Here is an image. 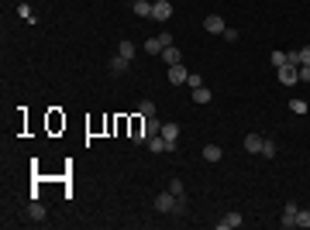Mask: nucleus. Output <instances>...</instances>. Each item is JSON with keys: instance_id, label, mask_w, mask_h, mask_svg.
Returning a JSON list of instances; mask_svg holds the SVG:
<instances>
[{"instance_id": "f257e3e1", "label": "nucleus", "mask_w": 310, "mask_h": 230, "mask_svg": "<svg viewBox=\"0 0 310 230\" xmlns=\"http://www.w3.org/2000/svg\"><path fill=\"white\" fill-rule=\"evenodd\" d=\"M155 210H158V213H183V210H186V203H183V196L158 192V196H155Z\"/></svg>"}, {"instance_id": "f03ea898", "label": "nucleus", "mask_w": 310, "mask_h": 230, "mask_svg": "<svg viewBox=\"0 0 310 230\" xmlns=\"http://www.w3.org/2000/svg\"><path fill=\"white\" fill-rule=\"evenodd\" d=\"M297 69H300V66H290V62H286V66H279V69H276V76H279V82H283V86H297V82H300Z\"/></svg>"}, {"instance_id": "7ed1b4c3", "label": "nucleus", "mask_w": 310, "mask_h": 230, "mask_svg": "<svg viewBox=\"0 0 310 230\" xmlns=\"http://www.w3.org/2000/svg\"><path fill=\"white\" fill-rule=\"evenodd\" d=\"M224 28H228V24H224L221 14H207V17H204V31H207V35H224Z\"/></svg>"}, {"instance_id": "20e7f679", "label": "nucleus", "mask_w": 310, "mask_h": 230, "mask_svg": "<svg viewBox=\"0 0 310 230\" xmlns=\"http://www.w3.org/2000/svg\"><path fill=\"white\" fill-rule=\"evenodd\" d=\"M162 138H165V152H176V145H179V124H162Z\"/></svg>"}, {"instance_id": "39448f33", "label": "nucleus", "mask_w": 310, "mask_h": 230, "mask_svg": "<svg viewBox=\"0 0 310 230\" xmlns=\"http://www.w3.org/2000/svg\"><path fill=\"white\" fill-rule=\"evenodd\" d=\"M152 17L165 24V21L172 17V3H169V0H152Z\"/></svg>"}, {"instance_id": "423d86ee", "label": "nucleus", "mask_w": 310, "mask_h": 230, "mask_svg": "<svg viewBox=\"0 0 310 230\" xmlns=\"http://www.w3.org/2000/svg\"><path fill=\"white\" fill-rule=\"evenodd\" d=\"M297 210H300L297 203H286V206H283V220H279V224H283V230H293V227H297Z\"/></svg>"}, {"instance_id": "0eeeda50", "label": "nucleus", "mask_w": 310, "mask_h": 230, "mask_svg": "<svg viewBox=\"0 0 310 230\" xmlns=\"http://www.w3.org/2000/svg\"><path fill=\"white\" fill-rule=\"evenodd\" d=\"M165 45H172V38H169V35L162 31L158 38H152V41H145V52H149V55H158V52H162Z\"/></svg>"}, {"instance_id": "6e6552de", "label": "nucleus", "mask_w": 310, "mask_h": 230, "mask_svg": "<svg viewBox=\"0 0 310 230\" xmlns=\"http://www.w3.org/2000/svg\"><path fill=\"white\" fill-rule=\"evenodd\" d=\"M186 79H190V69H186L183 62L169 66V82H172V86H179V82H186Z\"/></svg>"}, {"instance_id": "1a4fd4ad", "label": "nucleus", "mask_w": 310, "mask_h": 230, "mask_svg": "<svg viewBox=\"0 0 310 230\" xmlns=\"http://www.w3.org/2000/svg\"><path fill=\"white\" fill-rule=\"evenodd\" d=\"M158 55H162V62H165V66H176V62H183V55H179V48H176V45H165Z\"/></svg>"}, {"instance_id": "9d476101", "label": "nucleus", "mask_w": 310, "mask_h": 230, "mask_svg": "<svg viewBox=\"0 0 310 230\" xmlns=\"http://www.w3.org/2000/svg\"><path fill=\"white\" fill-rule=\"evenodd\" d=\"M241 224H245L241 213H228L224 220H217V230H234V227H241Z\"/></svg>"}, {"instance_id": "9b49d317", "label": "nucleus", "mask_w": 310, "mask_h": 230, "mask_svg": "<svg viewBox=\"0 0 310 230\" xmlns=\"http://www.w3.org/2000/svg\"><path fill=\"white\" fill-rule=\"evenodd\" d=\"M262 141H265L262 134H248V138H245V152L248 154H262Z\"/></svg>"}, {"instance_id": "f8f14e48", "label": "nucleus", "mask_w": 310, "mask_h": 230, "mask_svg": "<svg viewBox=\"0 0 310 230\" xmlns=\"http://www.w3.org/2000/svg\"><path fill=\"white\" fill-rule=\"evenodd\" d=\"M155 134H162V120L158 117H145V141L155 138Z\"/></svg>"}, {"instance_id": "ddd939ff", "label": "nucleus", "mask_w": 310, "mask_h": 230, "mask_svg": "<svg viewBox=\"0 0 310 230\" xmlns=\"http://www.w3.org/2000/svg\"><path fill=\"white\" fill-rule=\"evenodd\" d=\"M210 100H214V93H210L207 86H197V89H193V103H197V107H204V103H210Z\"/></svg>"}, {"instance_id": "4468645a", "label": "nucleus", "mask_w": 310, "mask_h": 230, "mask_svg": "<svg viewBox=\"0 0 310 230\" xmlns=\"http://www.w3.org/2000/svg\"><path fill=\"white\" fill-rule=\"evenodd\" d=\"M131 10H135L138 17H152V0H135Z\"/></svg>"}, {"instance_id": "2eb2a0df", "label": "nucleus", "mask_w": 310, "mask_h": 230, "mask_svg": "<svg viewBox=\"0 0 310 230\" xmlns=\"http://www.w3.org/2000/svg\"><path fill=\"white\" fill-rule=\"evenodd\" d=\"M28 220H35V224H42V220H45V206H42L38 199L28 206Z\"/></svg>"}, {"instance_id": "dca6fc26", "label": "nucleus", "mask_w": 310, "mask_h": 230, "mask_svg": "<svg viewBox=\"0 0 310 230\" xmlns=\"http://www.w3.org/2000/svg\"><path fill=\"white\" fill-rule=\"evenodd\" d=\"M221 158H224L221 145H207V148H204V161H221Z\"/></svg>"}, {"instance_id": "f3484780", "label": "nucleus", "mask_w": 310, "mask_h": 230, "mask_svg": "<svg viewBox=\"0 0 310 230\" xmlns=\"http://www.w3.org/2000/svg\"><path fill=\"white\" fill-rule=\"evenodd\" d=\"M145 145H149V152H152V154H162V152H165V138H162V134H155V138H149Z\"/></svg>"}, {"instance_id": "a211bd4d", "label": "nucleus", "mask_w": 310, "mask_h": 230, "mask_svg": "<svg viewBox=\"0 0 310 230\" xmlns=\"http://www.w3.org/2000/svg\"><path fill=\"white\" fill-rule=\"evenodd\" d=\"M117 55H124V59L131 62V59H135V41H128V38H124V41L117 45Z\"/></svg>"}, {"instance_id": "6ab92c4d", "label": "nucleus", "mask_w": 310, "mask_h": 230, "mask_svg": "<svg viewBox=\"0 0 310 230\" xmlns=\"http://www.w3.org/2000/svg\"><path fill=\"white\" fill-rule=\"evenodd\" d=\"M290 114H297V117H304V114H307V100H300V96H293V100H290Z\"/></svg>"}, {"instance_id": "aec40b11", "label": "nucleus", "mask_w": 310, "mask_h": 230, "mask_svg": "<svg viewBox=\"0 0 310 230\" xmlns=\"http://www.w3.org/2000/svg\"><path fill=\"white\" fill-rule=\"evenodd\" d=\"M128 66H131V62H128L124 55H114V59H110V69H114V73H128Z\"/></svg>"}, {"instance_id": "412c9836", "label": "nucleus", "mask_w": 310, "mask_h": 230, "mask_svg": "<svg viewBox=\"0 0 310 230\" xmlns=\"http://www.w3.org/2000/svg\"><path fill=\"white\" fill-rule=\"evenodd\" d=\"M276 152H279V148H276V141H272V138H265V141H262V158H276Z\"/></svg>"}, {"instance_id": "4be33fe9", "label": "nucleus", "mask_w": 310, "mask_h": 230, "mask_svg": "<svg viewBox=\"0 0 310 230\" xmlns=\"http://www.w3.org/2000/svg\"><path fill=\"white\" fill-rule=\"evenodd\" d=\"M138 114H142V117H155V103L152 100H142V103H138Z\"/></svg>"}, {"instance_id": "5701e85b", "label": "nucleus", "mask_w": 310, "mask_h": 230, "mask_svg": "<svg viewBox=\"0 0 310 230\" xmlns=\"http://www.w3.org/2000/svg\"><path fill=\"white\" fill-rule=\"evenodd\" d=\"M297 227H307L310 230V210H297Z\"/></svg>"}, {"instance_id": "b1692460", "label": "nucleus", "mask_w": 310, "mask_h": 230, "mask_svg": "<svg viewBox=\"0 0 310 230\" xmlns=\"http://www.w3.org/2000/svg\"><path fill=\"white\" fill-rule=\"evenodd\" d=\"M269 62L279 69V66H286V52H269Z\"/></svg>"}, {"instance_id": "393cba45", "label": "nucleus", "mask_w": 310, "mask_h": 230, "mask_svg": "<svg viewBox=\"0 0 310 230\" xmlns=\"http://www.w3.org/2000/svg\"><path fill=\"white\" fill-rule=\"evenodd\" d=\"M17 14H21V17H24V21H35V10H31V7H28V3H21V7H17Z\"/></svg>"}, {"instance_id": "a878e982", "label": "nucleus", "mask_w": 310, "mask_h": 230, "mask_svg": "<svg viewBox=\"0 0 310 230\" xmlns=\"http://www.w3.org/2000/svg\"><path fill=\"white\" fill-rule=\"evenodd\" d=\"M169 192H172V196H183V179H172V182H169Z\"/></svg>"}, {"instance_id": "bb28decb", "label": "nucleus", "mask_w": 310, "mask_h": 230, "mask_svg": "<svg viewBox=\"0 0 310 230\" xmlns=\"http://www.w3.org/2000/svg\"><path fill=\"white\" fill-rule=\"evenodd\" d=\"M297 76H300V82H310V66H300Z\"/></svg>"}, {"instance_id": "cd10ccee", "label": "nucleus", "mask_w": 310, "mask_h": 230, "mask_svg": "<svg viewBox=\"0 0 310 230\" xmlns=\"http://www.w3.org/2000/svg\"><path fill=\"white\" fill-rule=\"evenodd\" d=\"M186 86H190V89H197V86H204V79H200V76H193V73H190V79H186Z\"/></svg>"}, {"instance_id": "c85d7f7f", "label": "nucleus", "mask_w": 310, "mask_h": 230, "mask_svg": "<svg viewBox=\"0 0 310 230\" xmlns=\"http://www.w3.org/2000/svg\"><path fill=\"white\" fill-rule=\"evenodd\" d=\"M224 41H238V31L234 28H224Z\"/></svg>"}]
</instances>
